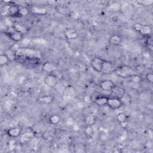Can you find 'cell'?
I'll return each instance as SVG.
<instances>
[{
	"mask_svg": "<svg viewBox=\"0 0 153 153\" xmlns=\"http://www.w3.org/2000/svg\"><path fill=\"white\" fill-rule=\"evenodd\" d=\"M108 98H108L105 96H101V95L98 96L95 99V103H96V105H97L98 106H102L106 105H107Z\"/></svg>",
	"mask_w": 153,
	"mask_h": 153,
	"instance_id": "7c38bea8",
	"label": "cell"
},
{
	"mask_svg": "<svg viewBox=\"0 0 153 153\" xmlns=\"http://www.w3.org/2000/svg\"><path fill=\"white\" fill-rule=\"evenodd\" d=\"M117 119L120 123H122L126 121V116L123 112L119 113L117 116Z\"/></svg>",
	"mask_w": 153,
	"mask_h": 153,
	"instance_id": "603a6c76",
	"label": "cell"
},
{
	"mask_svg": "<svg viewBox=\"0 0 153 153\" xmlns=\"http://www.w3.org/2000/svg\"><path fill=\"white\" fill-rule=\"evenodd\" d=\"M118 75L123 78L133 77L136 75L135 71L130 67L127 65H123L118 67L116 70Z\"/></svg>",
	"mask_w": 153,
	"mask_h": 153,
	"instance_id": "3957f363",
	"label": "cell"
},
{
	"mask_svg": "<svg viewBox=\"0 0 153 153\" xmlns=\"http://www.w3.org/2000/svg\"><path fill=\"white\" fill-rule=\"evenodd\" d=\"M16 56L37 57L40 59L43 58L42 52L38 49L29 47H21L16 53Z\"/></svg>",
	"mask_w": 153,
	"mask_h": 153,
	"instance_id": "7a4b0ae2",
	"label": "cell"
},
{
	"mask_svg": "<svg viewBox=\"0 0 153 153\" xmlns=\"http://www.w3.org/2000/svg\"><path fill=\"white\" fill-rule=\"evenodd\" d=\"M137 3L142 6H149L153 3L152 0H144V1H137Z\"/></svg>",
	"mask_w": 153,
	"mask_h": 153,
	"instance_id": "cb8c5ba5",
	"label": "cell"
},
{
	"mask_svg": "<svg viewBox=\"0 0 153 153\" xmlns=\"http://www.w3.org/2000/svg\"><path fill=\"white\" fill-rule=\"evenodd\" d=\"M14 28L18 31L24 34L25 32V29L23 27H22L21 25H15L14 26Z\"/></svg>",
	"mask_w": 153,
	"mask_h": 153,
	"instance_id": "4316f807",
	"label": "cell"
},
{
	"mask_svg": "<svg viewBox=\"0 0 153 153\" xmlns=\"http://www.w3.org/2000/svg\"><path fill=\"white\" fill-rule=\"evenodd\" d=\"M21 133V129L19 127H14L10 129L7 131V135L11 137H17Z\"/></svg>",
	"mask_w": 153,
	"mask_h": 153,
	"instance_id": "5bb4252c",
	"label": "cell"
},
{
	"mask_svg": "<svg viewBox=\"0 0 153 153\" xmlns=\"http://www.w3.org/2000/svg\"><path fill=\"white\" fill-rule=\"evenodd\" d=\"M44 83L48 87L53 88L58 84V78L55 75L49 74L44 78Z\"/></svg>",
	"mask_w": 153,
	"mask_h": 153,
	"instance_id": "52a82bcc",
	"label": "cell"
},
{
	"mask_svg": "<svg viewBox=\"0 0 153 153\" xmlns=\"http://www.w3.org/2000/svg\"><path fill=\"white\" fill-rule=\"evenodd\" d=\"M5 34L10 39L17 43L21 41L24 38V34L17 31L14 27L9 28L5 32Z\"/></svg>",
	"mask_w": 153,
	"mask_h": 153,
	"instance_id": "5b68a950",
	"label": "cell"
},
{
	"mask_svg": "<svg viewBox=\"0 0 153 153\" xmlns=\"http://www.w3.org/2000/svg\"><path fill=\"white\" fill-rule=\"evenodd\" d=\"M43 69L45 72L48 73H51L56 70V67L52 63L47 62L44 64Z\"/></svg>",
	"mask_w": 153,
	"mask_h": 153,
	"instance_id": "e0dca14e",
	"label": "cell"
},
{
	"mask_svg": "<svg viewBox=\"0 0 153 153\" xmlns=\"http://www.w3.org/2000/svg\"><path fill=\"white\" fill-rule=\"evenodd\" d=\"M120 100L121 101L122 103H123V105L125 104V105H127V104H129L130 102V101H131V99H130V97L129 96V95L125 93L124 95L122 96V98L120 99Z\"/></svg>",
	"mask_w": 153,
	"mask_h": 153,
	"instance_id": "44dd1931",
	"label": "cell"
},
{
	"mask_svg": "<svg viewBox=\"0 0 153 153\" xmlns=\"http://www.w3.org/2000/svg\"><path fill=\"white\" fill-rule=\"evenodd\" d=\"M134 30L139 32L142 35H149L152 31L151 27L140 24H136L134 25Z\"/></svg>",
	"mask_w": 153,
	"mask_h": 153,
	"instance_id": "8992f818",
	"label": "cell"
},
{
	"mask_svg": "<svg viewBox=\"0 0 153 153\" xmlns=\"http://www.w3.org/2000/svg\"><path fill=\"white\" fill-rule=\"evenodd\" d=\"M91 65L96 71L100 73L109 74L114 70V66L111 62L99 58L93 59L91 62Z\"/></svg>",
	"mask_w": 153,
	"mask_h": 153,
	"instance_id": "6da1fadb",
	"label": "cell"
},
{
	"mask_svg": "<svg viewBox=\"0 0 153 153\" xmlns=\"http://www.w3.org/2000/svg\"><path fill=\"white\" fill-rule=\"evenodd\" d=\"M10 62L9 58L4 53L0 55V65L4 66Z\"/></svg>",
	"mask_w": 153,
	"mask_h": 153,
	"instance_id": "d6986e66",
	"label": "cell"
},
{
	"mask_svg": "<svg viewBox=\"0 0 153 153\" xmlns=\"http://www.w3.org/2000/svg\"><path fill=\"white\" fill-rule=\"evenodd\" d=\"M65 37L67 39L69 40H73V39H75L77 37V32L76 31V30H75L74 29H68L65 33Z\"/></svg>",
	"mask_w": 153,
	"mask_h": 153,
	"instance_id": "4fadbf2b",
	"label": "cell"
},
{
	"mask_svg": "<svg viewBox=\"0 0 153 153\" xmlns=\"http://www.w3.org/2000/svg\"><path fill=\"white\" fill-rule=\"evenodd\" d=\"M109 41L110 44H111L112 45L118 46L121 43L122 38L121 37V36H120L118 35H114L110 37Z\"/></svg>",
	"mask_w": 153,
	"mask_h": 153,
	"instance_id": "9a60e30c",
	"label": "cell"
},
{
	"mask_svg": "<svg viewBox=\"0 0 153 153\" xmlns=\"http://www.w3.org/2000/svg\"><path fill=\"white\" fill-rule=\"evenodd\" d=\"M145 77L148 81H149L151 83H153V74L152 73H147L146 74Z\"/></svg>",
	"mask_w": 153,
	"mask_h": 153,
	"instance_id": "484cf974",
	"label": "cell"
},
{
	"mask_svg": "<svg viewBox=\"0 0 153 153\" xmlns=\"http://www.w3.org/2000/svg\"><path fill=\"white\" fill-rule=\"evenodd\" d=\"M107 105L112 109H118L121 108L123 105L120 99L113 97L109 98L107 102Z\"/></svg>",
	"mask_w": 153,
	"mask_h": 153,
	"instance_id": "ba28073f",
	"label": "cell"
},
{
	"mask_svg": "<svg viewBox=\"0 0 153 153\" xmlns=\"http://www.w3.org/2000/svg\"><path fill=\"white\" fill-rule=\"evenodd\" d=\"M31 12L33 14L39 15H46L47 12V10L46 8L43 7H38V6H33L31 9Z\"/></svg>",
	"mask_w": 153,
	"mask_h": 153,
	"instance_id": "8fae6325",
	"label": "cell"
},
{
	"mask_svg": "<svg viewBox=\"0 0 153 153\" xmlns=\"http://www.w3.org/2000/svg\"><path fill=\"white\" fill-rule=\"evenodd\" d=\"M111 92H112L114 97L118 98V99H121L122 98V96L126 93L125 90L124 89H123L122 87H120L116 86L113 88V89L111 90Z\"/></svg>",
	"mask_w": 153,
	"mask_h": 153,
	"instance_id": "30bf717a",
	"label": "cell"
},
{
	"mask_svg": "<svg viewBox=\"0 0 153 153\" xmlns=\"http://www.w3.org/2000/svg\"><path fill=\"white\" fill-rule=\"evenodd\" d=\"M115 86L114 82L110 80H106L99 83V87L101 89L105 91H111Z\"/></svg>",
	"mask_w": 153,
	"mask_h": 153,
	"instance_id": "9c48e42d",
	"label": "cell"
},
{
	"mask_svg": "<svg viewBox=\"0 0 153 153\" xmlns=\"http://www.w3.org/2000/svg\"><path fill=\"white\" fill-rule=\"evenodd\" d=\"M95 121H96L95 117L92 114L87 115L86 118V122L87 124V125H89V126L95 123Z\"/></svg>",
	"mask_w": 153,
	"mask_h": 153,
	"instance_id": "ffe728a7",
	"label": "cell"
},
{
	"mask_svg": "<svg viewBox=\"0 0 153 153\" xmlns=\"http://www.w3.org/2000/svg\"><path fill=\"white\" fill-rule=\"evenodd\" d=\"M4 54L9 58L10 61H16V52H15L11 47L6 49L4 52Z\"/></svg>",
	"mask_w": 153,
	"mask_h": 153,
	"instance_id": "2e32d148",
	"label": "cell"
},
{
	"mask_svg": "<svg viewBox=\"0 0 153 153\" xmlns=\"http://www.w3.org/2000/svg\"><path fill=\"white\" fill-rule=\"evenodd\" d=\"M16 59H19V62L28 67H35L40 63L41 59L37 57H25L16 56Z\"/></svg>",
	"mask_w": 153,
	"mask_h": 153,
	"instance_id": "277c9868",
	"label": "cell"
},
{
	"mask_svg": "<svg viewBox=\"0 0 153 153\" xmlns=\"http://www.w3.org/2000/svg\"><path fill=\"white\" fill-rule=\"evenodd\" d=\"M19 12L22 16H26L28 14L29 10L25 7H19Z\"/></svg>",
	"mask_w": 153,
	"mask_h": 153,
	"instance_id": "d4e9b609",
	"label": "cell"
},
{
	"mask_svg": "<svg viewBox=\"0 0 153 153\" xmlns=\"http://www.w3.org/2000/svg\"><path fill=\"white\" fill-rule=\"evenodd\" d=\"M52 100V99L51 97H46V98H43V101H44V102L48 103V102H51Z\"/></svg>",
	"mask_w": 153,
	"mask_h": 153,
	"instance_id": "83f0119b",
	"label": "cell"
},
{
	"mask_svg": "<svg viewBox=\"0 0 153 153\" xmlns=\"http://www.w3.org/2000/svg\"><path fill=\"white\" fill-rule=\"evenodd\" d=\"M50 122L52 124H58L60 121H61V118L59 117V115H52L50 117Z\"/></svg>",
	"mask_w": 153,
	"mask_h": 153,
	"instance_id": "7402d4cb",
	"label": "cell"
},
{
	"mask_svg": "<svg viewBox=\"0 0 153 153\" xmlns=\"http://www.w3.org/2000/svg\"><path fill=\"white\" fill-rule=\"evenodd\" d=\"M141 42L143 45L147 47H149L152 44L151 39L149 35H142L141 38Z\"/></svg>",
	"mask_w": 153,
	"mask_h": 153,
	"instance_id": "ac0fdd59",
	"label": "cell"
}]
</instances>
